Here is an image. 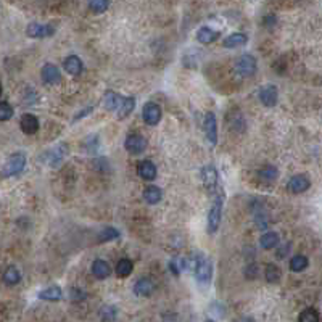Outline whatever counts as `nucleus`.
Listing matches in <instances>:
<instances>
[{
	"instance_id": "nucleus-21",
	"label": "nucleus",
	"mask_w": 322,
	"mask_h": 322,
	"mask_svg": "<svg viewBox=\"0 0 322 322\" xmlns=\"http://www.w3.org/2000/svg\"><path fill=\"white\" fill-rule=\"evenodd\" d=\"M161 197H163V192L160 187H156V185H148L144 190V198L150 205H156L161 200Z\"/></svg>"
},
{
	"instance_id": "nucleus-11",
	"label": "nucleus",
	"mask_w": 322,
	"mask_h": 322,
	"mask_svg": "<svg viewBox=\"0 0 322 322\" xmlns=\"http://www.w3.org/2000/svg\"><path fill=\"white\" fill-rule=\"evenodd\" d=\"M277 98H279V94L276 85L268 84L260 89V100L264 106H274L277 103Z\"/></svg>"
},
{
	"instance_id": "nucleus-37",
	"label": "nucleus",
	"mask_w": 322,
	"mask_h": 322,
	"mask_svg": "<svg viewBox=\"0 0 322 322\" xmlns=\"http://www.w3.org/2000/svg\"><path fill=\"white\" fill-rule=\"evenodd\" d=\"M256 269H258V268L255 266V264H250V266L247 268V273H245L247 277H248V279H255V277L258 276V271H256Z\"/></svg>"
},
{
	"instance_id": "nucleus-38",
	"label": "nucleus",
	"mask_w": 322,
	"mask_h": 322,
	"mask_svg": "<svg viewBox=\"0 0 322 322\" xmlns=\"http://www.w3.org/2000/svg\"><path fill=\"white\" fill-rule=\"evenodd\" d=\"M290 252V243H285V245L282 248H279L277 250V256H279V260H282V258L287 255Z\"/></svg>"
},
{
	"instance_id": "nucleus-19",
	"label": "nucleus",
	"mask_w": 322,
	"mask_h": 322,
	"mask_svg": "<svg viewBox=\"0 0 322 322\" xmlns=\"http://www.w3.org/2000/svg\"><path fill=\"white\" fill-rule=\"evenodd\" d=\"M247 40H248V37H247L245 34H242V32H235V34L227 35V37L224 39V42H223V45H224L226 48H237V47L245 45V44H247Z\"/></svg>"
},
{
	"instance_id": "nucleus-27",
	"label": "nucleus",
	"mask_w": 322,
	"mask_h": 322,
	"mask_svg": "<svg viewBox=\"0 0 322 322\" xmlns=\"http://www.w3.org/2000/svg\"><path fill=\"white\" fill-rule=\"evenodd\" d=\"M308 258L303 256V255H295L290 260V271H293V273H302V271H305L308 268Z\"/></svg>"
},
{
	"instance_id": "nucleus-24",
	"label": "nucleus",
	"mask_w": 322,
	"mask_h": 322,
	"mask_svg": "<svg viewBox=\"0 0 322 322\" xmlns=\"http://www.w3.org/2000/svg\"><path fill=\"white\" fill-rule=\"evenodd\" d=\"M218 37H219V32L210 29V27H202L197 34V39H198V42H202V44H211V42H214Z\"/></svg>"
},
{
	"instance_id": "nucleus-12",
	"label": "nucleus",
	"mask_w": 322,
	"mask_h": 322,
	"mask_svg": "<svg viewBox=\"0 0 322 322\" xmlns=\"http://www.w3.org/2000/svg\"><path fill=\"white\" fill-rule=\"evenodd\" d=\"M153 290H155V284H153L152 279H147V277L139 279L134 285V293L140 298L150 297L153 293Z\"/></svg>"
},
{
	"instance_id": "nucleus-10",
	"label": "nucleus",
	"mask_w": 322,
	"mask_h": 322,
	"mask_svg": "<svg viewBox=\"0 0 322 322\" xmlns=\"http://www.w3.org/2000/svg\"><path fill=\"white\" fill-rule=\"evenodd\" d=\"M142 116L148 126H156L161 119V108L156 103H147L142 111Z\"/></svg>"
},
{
	"instance_id": "nucleus-33",
	"label": "nucleus",
	"mask_w": 322,
	"mask_h": 322,
	"mask_svg": "<svg viewBox=\"0 0 322 322\" xmlns=\"http://www.w3.org/2000/svg\"><path fill=\"white\" fill-rule=\"evenodd\" d=\"M298 319L302 322H318L319 321V314H318L316 310H313V308H308V310H305L302 314H300Z\"/></svg>"
},
{
	"instance_id": "nucleus-30",
	"label": "nucleus",
	"mask_w": 322,
	"mask_h": 322,
	"mask_svg": "<svg viewBox=\"0 0 322 322\" xmlns=\"http://www.w3.org/2000/svg\"><path fill=\"white\" fill-rule=\"evenodd\" d=\"M132 261L127 260V258H123V260H119L118 264H116V274L119 277H127L129 274L132 273Z\"/></svg>"
},
{
	"instance_id": "nucleus-29",
	"label": "nucleus",
	"mask_w": 322,
	"mask_h": 322,
	"mask_svg": "<svg viewBox=\"0 0 322 322\" xmlns=\"http://www.w3.org/2000/svg\"><path fill=\"white\" fill-rule=\"evenodd\" d=\"M264 274H266V281L269 284H277L279 281H281V277H282L281 269H279L276 264H268Z\"/></svg>"
},
{
	"instance_id": "nucleus-31",
	"label": "nucleus",
	"mask_w": 322,
	"mask_h": 322,
	"mask_svg": "<svg viewBox=\"0 0 322 322\" xmlns=\"http://www.w3.org/2000/svg\"><path fill=\"white\" fill-rule=\"evenodd\" d=\"M110 6V0H89V8L100 15V13L106 11V8Z\"/></svg>"
},
{
	"instance_id": "nucleus-8",
	"label": "nucleus",
	"mask_w": 322,
	"mask_h": 322,
	"mask_svg": "<svg viewBox=\"0 0 322 322\" xmlns=\"http://www.w3.org/2000/svg\"><path fill=\"white\" fill-rule=\"evenodd\" d=\"M124 147L129 153H132V155H139L142 152H145V148H147V140L142 137V135L139 134H132V135H129V137L126 139L124 142Z\"/></svg>"
},
{
	"instance_id": "nucleus-26",
	"label": "nucleus",
	"mask_w": 322,
	"mask_h": 322,
	"mask_svg": "<svg viewBox=\"0 0 322 322\" xmlns=\"http://www.w3.org/2000/svg\"><path fill=\"white\" fill-rule=\"evenodd\" d=\"M61 297H63V292L60 287H50L39 293V298L45 300V302H60Z\"/></svg>"
},
{
	"instance_id": "nucleus-2",
	"label": "nucleus",
	"mask_w": 322,
	"mask_h": 322,
	"mask_svg": "<svg viewBox=\"0 0 322 322\" xmlns=\"http://www.w3.org/2000/svg\"><path fill=\"white\" fill-rule=\"evenodd\" d=\"M223 202H224V192L219 189L216 197H214L211 210L208 213V232L210 234H214L219 229L221 218H223Z\"/></svg>"
},
{
	"instance_id": "nucleus-17",
	"label": "nucleus",
	"mask_w": 322,
	"mask_h": 322,
	"mask_svg": "<svg viewBox=\"0 0 322 322\" xmlns=\"http://www.w3.org/2000/svg\"><path fill=\"white\" fill-rule=\"evenodd\" d=\"M64 71H66L68 74L71 76H79L82 73V61L79 56H76V55H71L68 56L66 60H64Z\"/></svg>"
},
{
	"instance_id": "nucleus-23",
	"label": "nucleus",
	"mask_w": 322,
	"mask_h": 322,
	"mask_svg": "<svg viewBox=\"0 0 322 322\" xmlns=\"http://www.w3.org/2000/svg\"><path fill=\"white\" fill-rule=\"evenodd\" d=\"M134 106H135V100H134L132 97H126V98H123V100H121L119 108H118V118H119V119L127 118L129 114L132 113Z\"/></svg>"
},
{
	"instance_id": "nucleus-4",
	"label": "nucleus",
	"mask_w": 322,
	"mask_h": 322,
	"mask_svg": "<svg viewBox=\"0 0 322 322\" xmlns=\"http://www.w3.org/2000/svg\"><path fill=\"white\" fill-rule=\"evenodd\" d=\"M235 71L242 76V77H250L256 73V58L253 55H242L240 58L235 63Z\"/></svg>"
},
{
	"instance_id": "nucleus-20",
	"label": "nucleus",
	"mask_w": 322,
	"mask_h": 322,
	"mask_svg": "<svg viewBox=\"0 0 322 322\" xmlns=\"http://www.w3.org/2000/svg\"><path fill=\"white\" fill-rule=\"evenodd\" d=\"M279 242H281V239H279V234L277 232H266V234L261 235L260 245L264 250H273V248H277Z\"/></svg>"
},
{
	"instance_id": "nucleus-7",
	"label": "nucleus",
	"mask_w": 322,
	"mask_h": 322,
	"mask_svg": "<svg viewBox=\"0 0 322 322\" xmlns=\"http://www.w3.org/2000/svg\"><path fill=\"white\" fill-rule=\"evenodd\" d=\"M26 34L32 39H44L50 37L55 34V27L52 24H39V23H31L27 26Z\"/></svg>"
},
{
	"instance_id": "nucleus-32",
	"label": "nucleus",
	"mask_w": 322,
	"mask_h": 322,
	"mask_svg": "<svg viewBox=\"0 0 322 322\" xmlns=\"http://www.w3.org/2000/svg\"><path fill=\"white\" fill-rule=\"evenodd\" d=\"M118 237H119V232L114 227H106V229H102V231L98 232L100 242H110V240H114Z\"/></svg>"
},
{
	"instance_id": "nucleus-35",
	"label": "nucleus",
	"mask_w": 322,
	"mask_h": 322,
	"mask_svg": "<svg viewBox=\"0 0 322 322\" xmlns=\"http://www.w3.org/2000/svg\"><path fill=\"white\" fill-rule=\"evenodd\" d=\"M256 219H255V223H256V226H258V229H266L268 227V224H269V216L264 211H260L255 216Z\"/></svg>"
},
{
	"instance_id": "nucleus-13",
	"label": "nucleus",
	"mask_w": 322,
	"mask_h": 322,
	"mask_svg": "<svg viewBox=\"0 0 322 322\" xmlns=\"http://www.w3.org/2000/svg\"><path fill=\"white\" fill-rule=\"evenodd\" d=\"M42 79L44 82L53 85V84H58L61 81V74H60V69L55 66L52 63H47L44 68H42Z\"/></svg>"
},
{
	"instance_id": "nucleus-14",
	"label": "nucleus",
	"mask_w": 322,
	"mask_h": 322,
	"mask_svg": "<svg viewBox=\"0 0 322 322\" xmlns=\"http://www.w3.org/2000/svg\"><path fill=\"white\" fill-rule=\"evenodd\" d=\"M202 181L205 184V187L210 192H214L218 185V171L214 166H205L202 169Z\"/></svg>"
},
{
	"instance_id": "nucleus-9",
	"label": "nucleus",
	"mask_w": 322,
	"mask_h": 322,
	"mask_svg": "<svg viewBox=\"0 0 322 322\" xmlns=\"http://www.w3.org/2000/svg\"><path fill=\"white\" fill-rule=\"evenodd\" d=\"M287 187L292 193H303L311 187V181L306 174H297L289 181Z\"/></svg>"
},
{
	"instance_id": "nucleus-3",
	"label": "nucleus",
	"mask_w": 322,
	"mask_h": 322,
	"mask_svg": "<svg viewBox=\"0 0 322 322\" xmlns=\"http://www.w3.org/2000/svg\"><path fill=\"white\" fill-rule=\"evenodd\" d=\"M26 166V156L23 153H13L2 168V177H11L19 174Z\"/></svg>"
},
{
	"instance_id": "nucleus-1",
	"label": "nucleus",
	"mask_w": 322,
	"mask_h": 322,
	"mask_svg": "<svg viewBox=\"0 0 322 322\" xmlns=\"http://www.w3.org/2000/svg\"><path fill=\"white\" fill-rule=\"evenodd\" d=\"M187 264L189 269L193 271L197 281L200 284H210L211 277H213V263L211 260H208L203 253H193L192 256L187 258Z\"/></svg>"
},
{
	"instance_id": "nucleus-40",
	"label": "nucleus",
	"mask_w": 322,
	"mask_h": 322,
	"mask_svg": "<svg viewBox=\"0 0 322 322\" xmlns=\"http://www.w3.org/2000/svg\"><path fill=\"white\" fill-rule=\"evenodd\" d=\"M0 95H2V84H0Z\"/></svg>"
},
{
	"instance_id": "nucleus-16",
	"label": "nucleus",
	"mask_w": 322,
	"mask_h": 322,
	"mask_svg": "<svg viewBox=\"0 0 322 322\" xmlns=\"http://www.w3.org/2000/svg\"><path fill=\"white\" fill-rule=\"evenodd\" d=\"M137 174L144 179V181H153L156 177V166L148 160L140 161L137 164Z\"/></svg>"
},
{
	"instance_id": "nucleus-22",
	"label": "nucleus",
	"mask_w": 322,
	"mask_h": 322,
	"mask_svg": "<svg viewBox=\"0 0 322 322\" xmlns=\"http://www.w3.org/2000/svg\"><path fill=\"white\" fill-rule=\"evenodd\" d=\"M121 100H123V97H119L118 94H114V92L108 90L105 94V97H103V106L106 110H110V111L118 110L119 105H121Z\"/></svg>"
},
{
	"instance_id": "nucleus-28",
	"label": "nucleus",
	"mask_w": 322,
	"mask_h": 322,
	"mask_svg": "<svg viewBox=\"0 0 322 322\" xmlns=\"http://www.w3.org/2000/svg\"><path fill=\"white\" fill-rule=\"evenodd\" d=\"M19 281H21V274H19V271L15 266H10V268L5 269V273H3V282L5 284L16 285Z\"/></svg>"
},
{
	"instance_id": "nucleus-18",
	"label": "nucleus",
	"mask_w": 322,
	"mask_h": 322,
	"mask_svg": "<svg viewBox=\"0 0 322 322\" xmlns=\"http://www.w3.org/2000/svg\"><path fill=\"white\" fill-rule=\"evenodd\" d=\"M111 273V268H110V264L103 261V260H95L94 263H92V274H94L97 279H106L110 276Z\"/></svg>"
},
{
	"instance_id": "nucleus-36",
	"label": "nucleus",
	"mask_w": 322,
	"mask_h": 322,
	"mask_svg": "<svg viewBox=\"0 0 322 322\" xmlns=\"http://www.w3.org/2000/svg\"><path fill=\"white\" fill-rule=\"evenodd\" d=\"M116 308L114 306H105L102 313H100V316H102V319H106V321H113V319H116Z\"/></svg>"
},
{
	"instance_id": "nucleus-5",
	"label": "nucleus",
	"mask_w": 322,
	"mask_h": 322,
	"mask_svg": "<svg viewBox=\"0 0 322 322\" xmlns=\"http://www.w3.org/2000/svg\"><path fill=\"white\" fill-rule=\"evenodd\" d=\"M66 155H68V145L58 144V145H55L52 150L45 152L44 156H42V160H44V163H47L48 166L55 168L64 160V156H66Z\"/></svg>"
},
{
	"instance_id": "nucleus-25",
	"label": "nucleus",
	"mask_w": 322,
	"mask_h": 322,
	"mask_svg": "<svg viewBox=\"0 0 322 322\" xmlns=\"http://www.w3.org/2000/svg\"><path fill=\"white\" fill-rule=\"evenodd\" d=\"M258 176H260V179L263 182H274L276 179L279 177V171H277L276 166H271V164H268V166H264V168L260 169Z\"/></svg>"
},
{
	"instance_id": "nucleus-34",
	"label": "nucleus",
	"mask_w": 322,
	"mask_h": 322,
	"mask_svg": "<svg viewBox=\"0 0 322 322\" xmlns=\"http://www.w3.org/2000/svg\"><path fill=\"white\" fill-rule=\"evenodd\" d=\"M13 116V108L10 103L0 102V121H8Z\"/></svg>"
},
{
	"instance_id": "nucleus-39",
	"label": "nucleus",
	"mask_w": 322,
	"mask_h": 322,
	"mask_svg": "<svg viewBox=\"0 0 322 322\" xmlns=\"http://www.w3.org/2000/svg\"><path fill=\"white\" fill-rule=\"evenodd\" d=\"M71 298H73V300H84L85 298V293L81 292V290L73 289V290H71Z\"/></svg>"
},
{
	"instance_id": "nucleus-15",
	"label": "nucleus",
	"mask_w": 322,
	"mask_h": 322,
	"mask_svg": "<svg viewBox=\"0 0 322 322\" xmlns=\"http://www.w3.org/2000/svg\"><path fill=\"white\" fill-rule=\"evenodd\" d=\"M19 127L23 129L24 134H35L39 131V119L34 116L31 113H26L21 116V121H19Z\"/></svg>"
},
{
	"instance_id": "nucleus-6",
	"label": "nucleus",
	"mask_w": 322,
	"mask_h": 322,
	"mask_svg": "<svg viewBox=\"0 0 322 322\" xmlns=\"http://www.w3.org/2000/svg\"><path fill=\"white\" fill-rule=\"evenodd\" d=\"M203 131L206 135V140H208L211 145H216L218 144V123H216V116H214V113L205 114Z\"/></svg>"
}]
</instances>
